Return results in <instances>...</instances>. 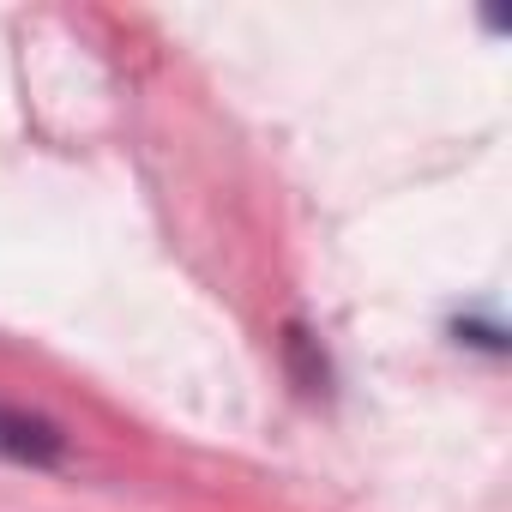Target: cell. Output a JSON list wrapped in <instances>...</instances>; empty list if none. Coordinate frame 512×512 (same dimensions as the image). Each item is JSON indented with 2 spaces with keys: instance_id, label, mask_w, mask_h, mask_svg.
Returning a JSON list of instances; mask_svg holds the SVG:
<instances>
[{
  "instance_id": "obj_1",
  "label": "cell",
  "mask_w": 512,
  "mask_h": 512,
  "mask_svg": "<svg viewBox=\"0 0 512 512\" xmlns=\"http://www.w3.org/2000/svg\"><path fill=\"white\" fill-rule=\"evenodd\" d=\"M0 458H13V464H31V470H49L67 458V434L31 410H13V404H0Z\"/></svg>"
}]
</instances>
